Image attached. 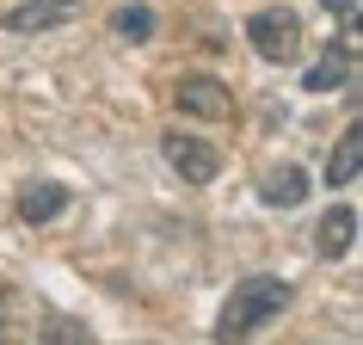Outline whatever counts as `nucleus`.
<instances>
[{"label":"nucleus","instance_id":"9b49d317","mask_svg":"<svg viewBox=\"0 0 363 345\" xmlns=\"http://www.w3.org/2000/svg\"><path fill=\"white\" fill-rule=\"evenodd\" d=\"M111 31L123 43H148L154 38V13H148V6H117V13H111Z\"/></svg>","mask_w":363,"mask_h":345},{"label":"nucleus","instance_id":"20e7f679","mask_svg":"<svg viewBox=\"0 0 363 345\" xmlns=\"http://www.w3.org/2000/svg\"><path fill=\"white\" fill-rule=\"evenodd\" d=\"M172 99H179V111L203 117V124H228L234 117V93L222 87V80H210V75H185Z\"/></svg>","mask_w":363,"mask_h":345},{"label":"nucleus","instance_id":"7ed1b4c3","mask_svg":"<svg viewBox=\"0 0 363 345\" xmlns=\"http://www.w3.org/2000/svg\"><path fill=\"white\" fill-rule=\"evenodd\" d=\"M160 154H167V167L179 172V179H191V185H210L216 172H222V154H216L210 142H197V136H179V130L160 142Z\"/></svg>","mask_w":363,"mask_h":345},{"label":"nucleus","instance_id":"2eb2a0df","mask_svg":"<svg viewBox=\"0 0 363 345\" xmlns=\"http://www.w3.org/2000/svg\"><path fill=\"white\" fill-rule=\"evenodd\" d=\"M56 6H68V13H80V6H86V0H56Z\"/></svg>","mask_w":363,"mask_h":345},{"label":"nucleus","instance_id":"0eeeda50","mask_svg":"<svg viewBox=\"0 0 363 345\" xmlns=\"http://www.w3.org/2000/svg\"><path fill=\"white\" fill-rule=\"evenodd\" d=\"M357 167H363V130L351 124L339 136V148L326 154V185H357Z\"/></svg>","mask_w":363,"mask_h":345},{"label":"nucleus","instance_id":"1a4fd4ad","mask_svg":"<svg viewBox=\"0 0 363 345\" xmlns=\"http://www.w3.org/2000/svg\"><path fill=\"white\" fill-rule=\"evenodd\" d=\"M62 19H74L68 6H56V0H31V6H13L6 13V31H50V25H62Z\"/></svg>","mask_w":363,"mask_h":345},{"label":"nucleus","instance_id":"6e6552de","mask_svg":"<svg viewBox=\"0 0 363 345\" xmlns=\"http://www.w3.org/2000/svg\"><path fill=\"white\" fill-rule=\"evenodd\" d=\"M351 241H357V210H351V204H345V210H333V216H320L314 247H320L326 259H345V253H351Z\"/></svg>","mask_w":363,"mask_h":345},{"label":"nucleus","instance_id":"f257e3e1","mask_svg":"<svg viewBox=\"0 0 363 345\" xmlns=\"http://www.w3.org/2000/svg\"><path fill=\"white\" fill-rule=\"evenodd\" d=\"M296 302V290L284 284V278H240L228 296V308H222V321H216V345H240L252 339L265 321H277L284 308Z\"/></svg>","mask_w":363,"mask_h":345},{"label":"nucleus","instance_id":"f03ea898","mask_svg":"<svg viewBox=\"0 0 363 345\" xmlns=\"http://www.w3.org/2000/svg\"><path fill=\"white\" fill-rule=\"evenodd\" d=\"M247 38L252 50L265 62H296L302 56V19L289 13V6H265V13H252L247 19Z\"/></svg>","mask_w":363,"mask_h":345},{"label":"nucleus","instance_id":"ddd939ff","mask_svg":"<svg viewBox=\"0 0 363 345\" xmlns=\"http://www.w3.org/2000/svg\"><path fill=\"white\" fill-rule=\"evenodd\" d=\"M326 13H339V25H357V0H326Z\"/></svg>","mask_w":363,"mask_h":345},{"label":"nucleus","instance_id":"39448f33","mask_svg":"<svg viewBox=\"0 0 363 345\" xmlns=\"http://www.w3.org/2000/svg\"><path fill=\"white\" fill-rule=\"evenodd\" d=\"M62 210H68V192H62L56 179H31L19 192V222H31V229H38V222H56Z\"/></svg>","mask_w":363,"mask_h":345},{"label":"nucleus","instance_id":"423d86ee","mask_svg":"<svg viewBox=\"0 0 363 345\" xmlns=\"http://www.w3.org/2000/svg\"><path fill=\"white\" fill-rule=\"evenodd\" d=\"M308 185H314V179H308L302 167H289V160H284V167H271V172H265V185H259V197H265L271 210H296V204L308 197Z\"/></svg>","mask_w":363,"mask_h":345},{"label":"nucleus","instance_id":"9d476101","mask_svg":"<svg viewBox=\"0 0 363 345\" xmlns=\"http://www.w3.org/2000/svg\"><path fill=\"white\" fill-rule=\"evenodd\" d=\"M339 87H351V56H345V50H326V56L308 68V93H339Z\"/></svg>","mask_w":363,"mask_h":345},{"label":"nucleus","instance_id":"f8f14e48","mask_svg":"<svg viewBox=\"0 0 363 345\" xmlns=\"http://www.w3.org/2000/svg\"><path fill=\"white\" fill-rule=\"evenodd\" d=\"M50 339H56V345H93V333H80L74 321H56V327H50Z\"/></svg>","mask_w":363,"mask_h":345},{"label":"nucleus","instance_id":"4468645a","mask_svg":"<svg viewBox=\"0 0 363 345\" xmlns=\"http://www.w3.org/2000/svg\"><path fill=\"white\" fill-rule=\"evenodd\" d=\"M6 308H13V296L0 290V345H6V333H13V327H6Z\"/></svg>","mask_w":363,"mask_h":345}]
</instances>
